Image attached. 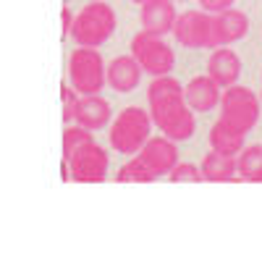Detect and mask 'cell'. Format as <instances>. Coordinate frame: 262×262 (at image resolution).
<instances>
[{
  "label": "cell",
  "mask_w": 262,
  "mask_h": 262,
  "mask_svg": "<svg viewBox=\"0 0 262 262\" xmlns=\"http://www.w3.org/2000/svg\"><path fill=\"white\" fill-rule=\"evenodd\" d=\"M116 32V11L105 3V0H92L84 6L71 27V39L84 48H100Z\"/></svg>",
  "instance_id": "1"
},
{
  "label": "cell",
  "mask_w": 262,
  "mask_h": 262,
  "mask_svg": "<svg viewBox=\"0 0 262 262\" xmlns=\"http://www.w3.org/2000/svg\"><path fill=\"white\" fill-rule=\"evenodd\" d=\"M152 116L144 107L128 105L116 116L111 123V147L123 155H137V152L147 144L149 139V128H152Z\"/></svg>",
  "instance_id": "2"
},
{
  "label": "cell",
  "mask_w": 262,
  "mask_h": 262,
  "mask_svg": "<svg viewBox=\"0 0 262 262\" xmlns=\"http://www.w3.org/2000/svg\"><path fill=\"white\" fill-rule=\"evenodd\" d=\"M69 81L79 95H100L107 84V69L95 48L76 45L69 58Z\"/></svg>",
  "instance_id": "3"
},
{
  "label": "cell",
  "mask_w": 262,
  "mask_h": 262,
  "mask_svg": "<svg viewBox=\"0 0 262 262\" xmlns=\"http://www.w3.org/2000/svg\"><path fill=\"white\" fill-rule=\"evenodd\" d=\"M257 118H259V97L249 86H238V84L226 86L221 97V121L247 134V131L254 128Z\"/></svg>",
  "instance_id": "4"
},
{
  "label": "cell",
  "mask_w": 262,
  "mask_h": 262,
  "mask_svg": "<svg viewBox=\"0 0 262 262\" xmlns=\"http://www.w3.org/2000/svg\"><path fill=\"white\" fill-rule=\"evenodd\" d=\"M173 37L179 45L200 50V48H221L215 29V16H207V11H186L179 13L176 27H173Z\"/></svg>",
  "instance_id": "5"
},
{
  "label": "cell",
  "mask_w": 262,
  "mask_h": 262,
  "mask_svg": "<svg viewBox=\"0 0 262 262\" xmlns=\"http://www.w3.org/2000/svg\"><path fill=\"white\" fill-rule=\"evenodd\" d=\"M131 55H134L142 66V71L152 74V76H165L170 74L173 63H176V53L160 34H149V32H139L131 39Z\"/></svg>",
  "instance_id": "6"
},
{
  "label": "cell",
  "mask_w": 262,
  "mask_h": 262,
  "mask_svg": "<svg viewBox=\"0 0 262 262\" xmlns=\"http://www.w3.org/2000/svg\"><path fill=\"white\" fill-rule=\"evenodd\" d=\"M149 116L155 126L173 142H186L194 134V111L186 105V100H170L160 105H149Z\"/></svg>",
  "instance_id": "7"
},
{
  "label": "cell",
  "mask_w": 262,
  "mask_h": 262,
  "mask_svg": "<svg viewBox=\"0 0 262 262\" xmlns=\"http://www.w3.org/2000/svg\"><path fill=\"white\" fill-rule=\"evenodd\" d=\"M66 163H69V176L79 184H102L107 176V165H111L107 152L95 144V139L81 144L71 158H66Z\"/></svg>",
  "instance_id": "8"
},
{
  "label": "cell",
  "mask_w": 262,
  "mask_h": 262,
  "mask_svg": "<svg viewBox=\"0 0 262 262\" xmlns=\"http://www.w3.org/2000/svg\"><path fill=\"white\" fill-rule=\"evenodd\" d=\"M142 158V163L155 173V179H163L173 170V165L179 163V147L173 139H168L165 134L163 137H152L147 139V144L137 152Z\"/></svg>",
  "instance_id": "9"
},
{
  "label": "cell",
  "mask_w": 262,
  "mask_h": 262,
  "mask_svg": "<svg viewBox=\"0 0 262 262\" xmlns=\"http://www.w3.org/2000/svg\"><path fill=\"white\" fill-rule=\"evenodd\" d=\"M176 6L173 0H147L142 3V11H139V21H142V29L149 32V34H168L176 27Z\"/></svg>",
  "instance_id": "10"
},
{
  "label": "cell",
  "mask_w": 262,
  "mask_h": 262,
  "mask_svg": "<svg viewBox=\"0 0 262 262\" xmlns=\"http://www.w3.org/2000/svg\"><path fill=\"white\" fill-rule=\"evenodd\" d=\"M223 86L217 84L210 74L207 76H194L186 86H184V97H186V105L196 113H207L212 111L215 105H221V97H223Z\"/></svg>",
  "instance_id": "11"
},
{
  "label": "cell",
  "mask_w": 262,
  "mask_h": 262,
  "mask_svg": "<svg viewBox=\"0 0 262 262\" xmlns=\"http://www.w3.org/2000/svg\"><path fill=\"white\" fill-rule=\"evenodd\" d=\"M207 74L226 90V86H233L238 76H242V60H238V55L228 45H221L212 50L207 60Z\"/></svg>",
  "instance_id": "12"
},
{
  "label": "cell",
  "mask_w": 262,
  "mask_h": 262,
  "mask_svg": "<svg viewBox=\"0 0 262 262\" xmlns=\"http://www.w3.org/2000/svg\"><path fill=\"white\" fill-rule=\"evenodd\" d=\"M111 102L102 100L100 95H81L74 107V121L84 128H102L111 121Z\"/></svg>",
  "instance_id": "13"
},
{
  "label": "cell",
  "mask_w": 262,
  "mask_h": 262,
  "mask_svg": "<svg viewBox=\"0 0 262 262\" xmlns=\"http://www.w3.org/2000/svg\"><path fill=\"white\" fill-rule=\"evenodd\" d=\"M142 76V66L134 55H118L107 66V84L113 86L116 92H131L137 90Z\"/></svg>",
  "instance_id": "14"
},
{
  "label": "cell",
  "mask_w": 262,
  "mask_h": 262,
  "mask_svg": "<svg viewBox=\"0 0 262 262\" xmlns=\"http://www.w3.org/2000/svg\"><path fill=\"white\" fill-rule=\"evenodd\" d=\"M215 29H217L221 45H231V42H238L249 32V18L244 11L228 8L223 13H215Z\"/></svg>",
  "instance_id": "15"
},
{
  "label": "cell",
  "mask_w": 262,
  "mask_h": 262,
  "mask_svg": "<svg viewBox=\"0 0 262 262\" xmlns=\"http://www.w3.org/2000/svg\"><path fill=\"white\" fill-rule=\"evenodd\" d=\"M244 137L242 131H236L233 126H228L226 121H217L212 128H210V147L221 155H228V158H236L238 152L244 149Z\"/></svg>",
  "instance_id": "16"
},
{
  "label": "cell",
  "mask_w": 262,
  "mask_h": 262,
  "mask_svg": "<svg viewBox=\"0 0 262 262\" xmlns=\"http://www.w3.org/2000/svg\"><path fill=\"white\" fill-rule=\"evenodd\" d=\"M200 168H202V173H205V181H236V179H238L236 158L221 155V152H215V149L207 152Z\"/></svg>",
  "instance_id": "17"
},
{
  "label": "cell",
  "mask_w": 262,
  "mask_h": 262,
  "mask_svg": "<svg viewBox=\"0 0 262 262\" xmlns=\"http://www.w3.org/2000/svg\"><path fill=\"white\" fill-rule=\"evenodd\" d=\"M116 179H118V184H149V181H158L155 173H152V170L142 163L139 155L131 158V160L116 173Z\"/></svg>",
  "instance_id": "18"
},
{
  "label": "cell",
  "mask_w": 262,
  "mask_h": 262,
  "mask_svg": "<svg viewBox=\"0 0 262 262\" xmlns=\"http://www.w3.org/2000/svg\"><path fill=\"white\" fill-rule=\"evenodd\" d=\"M236 165H238V179L249 181L257 170H262V144L244 147V149L236 155Z\"/></svg>",
  "instance_id": "19"
},
{
  "label": "cell",
  "mask_w": 262,
  "mask_h": 262,
  "mask_svg": "<svg viewBox=\"0 0 262 262\" xmlns=\"http://www.w3.org/2000/svg\"><path fill=\"white\" fill-rule=\"evenodd\" d=\"M86 142H92V128H84V126H69L63 131V160L66 158H71L74 152L81 147V144H86Z\"/></svg>",
  "instance_id": "20"
},
{
  "label": "cell",
  "mask_w": 262,
  "mask_h": 262,
  "mask_svg": "<svg viewBox=\"0 0 262 262\" xmlns=\"http://www.w3.org/2000/svg\"><path fill=\"white\" fill-rule=\"evenodd\" d=\"M168 176H170V181H176V184H184V181H191V184L205 181L202 168H196V165H191V163H176Z\"/></svg>",
  "instance_id": "21"
},
{
  "label": "cell",
  "mask_w": 262,
  "mask_h": 262,
  "mask_svg": "<svg viewBox=\"0 0 262 262\" xmlns=\"http://www.w3.org/2000/svg\"><path fill=\"white\" fill-rule=\"evenodd\" d=\"M60 100H63V118L74 121V107L79 102V92L74 90V86H63V90H60Z\"/></svg>",
  "instance_id": "22"
},
{
  "label": "cell",
  "mask_w": 262,
  "mask_h": 262,
  "mask_svg": "<svg viewBox=\"0 0 262 262\" xmlns=\"http://www.w3.org/2000/svg\"><path fill=\"white\" fill-rule=\"evenodd\" d=\"M200 8L207 13H223V11L233 8V0H200Z\"/></svg>",
  "instance_id": "23"
},
{
  "label": "cell",
  "mask_w": 262,
  "mask_h": 262,
  "mask_svg": "<svg viewBox=\"0 0 262 262\" xmlns=\"http://www.w3.org/2000/svg\"><path fill=\"white\" fill-rule=\"evenodd\" d=\"M74 18H76V13H74L71 8H63V11H60V24H63V34H66V37H71Z\"/></svg>",
  "instance_id": "24"
},
{
  "label": "cell",
  "mask_w": 262,
  "mask_h": 262,
  "mask_svg": "<svg viewBox=\"0 0 262 262\" xmlns=\"http://www.w3.org/2000/svg\"><path fill=\"white\" fill-rule=\"evenodd\" d=\"M131 3H139L142 6V3H147V0H131Z\"/></svg>",
  "instance_id": "25"
},
{
  "label": "cell",
  "mask_w": 262,
  "mask_h": 262,
  "mask_svg": "<svg viewBox=\"0 0 262 262\" xmlns=\"http://www.w3.org/2000/svg\"><path fill=\"white\" fill-rule=\"evenodd\" d=\"M63 3H69V0H63Z\"/></svg>",
  "instance_id": "26"
},
{
  "label": "cell",
  "mask_w": 262,
  "mask_h": 262,
  "mask_svg": "<svg viewBox=\"0 0 262 262\" xmlns=\"http://www.w3.org/2000/svg\"><path fill=\"white\" fill-rule=\"evenodd\" d=\"M259 100H262V95H259Z\"/></svg>",
  "instance_id": "27"
}]
</instances>
